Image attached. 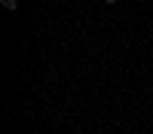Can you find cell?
Here are the masks:
<instances>
[{
	"instance_id": "cell-2",
	"label": "cell",
	"mask_w": 153,
	"mask_h": 134,
	"mask_svg": "<svg viewBox=\"0 0 153 134\" xmlns=\"http://www.w3.org/2000/svg\"><path fill=\"white\" fill-rule=\"evenodd\" d=\"M104 3H117V0H104Z\"/></svg>"
},
{
	"instance_id": "cell-1",
	"label": "cell",
	"mask_w": 153,
	"mask_h": 134,
	"mask_svg": "<svg viewBox=\"0 0 153 134\" xmlns=\"http://www.w3.org/2000/svg\"><path fill=\"white\" fill-rule=\"evenodd\" d=\"M0 6H3L6 12H16L19 9V0H0Z\"/></svg>"
}]
</instances>
